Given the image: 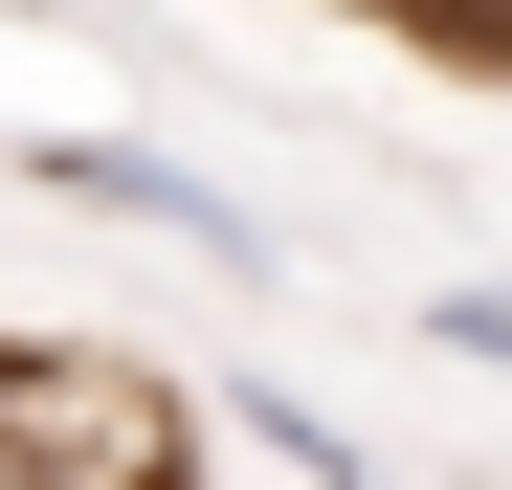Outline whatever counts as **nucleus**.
<instances>
[{"label": "nucleus", "mask_w": 512, "mask_h": 490, "mask_svg": "<svg viewBox=\"0 0 512 490\" xmlns=\"http://www.w3.org/2000/svg\"><path fill=\"white\" fill-rule=\"evenodd\" d=\"M23 179H45V201H90V223L201 245V268H268V201H223L201 156H134V134H23Z\"/></svg>", "instance_id": "nucleus-1"}, {"label": "nucleus", "mask_w": 512, "mask_h": 490, "mask_svg": "<svg viewBox=\"0 0 512 490\" xmlns=\"http://www.w3.org/2000/svg\"><path fill=\"white\" fill-rule=\"evenodd\" d=\"M245 446H268L290 490H379V468H357V424H312V401H245Z\"/></svg>", "instance_id": "nucleus-2"}, {"label": "nucleus", "mask_w": 512, "mask_h": 490, "mask_svg": "<svg viewBox=\"0 0 512 490\" xmlns=\"http://www.w3.org/2000/svg\"><path fill=\"white\" fill-rule=\"evenodd\" d=\"M423 335H446L468 379H512V290H446V312H423Z\"/></svg>", "instance_id": "nucleus-3"}]
</instances>
